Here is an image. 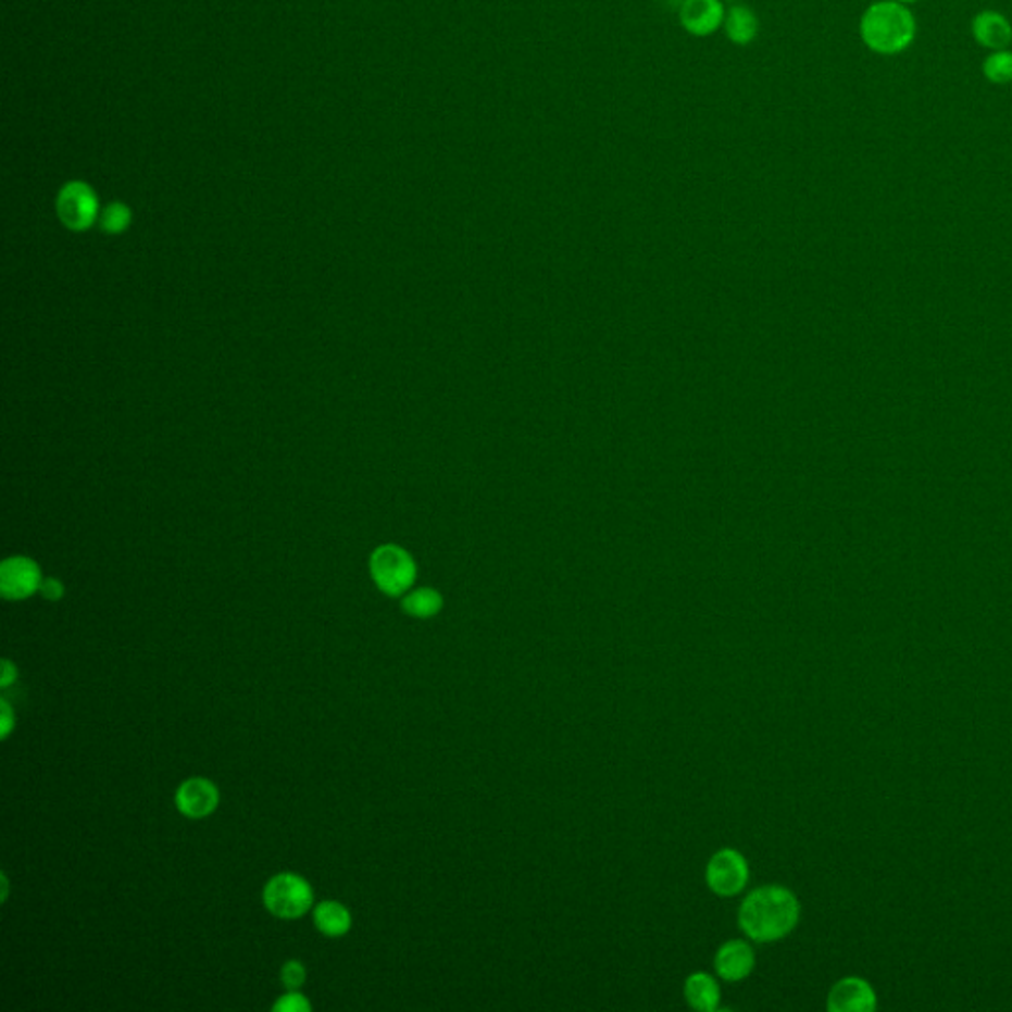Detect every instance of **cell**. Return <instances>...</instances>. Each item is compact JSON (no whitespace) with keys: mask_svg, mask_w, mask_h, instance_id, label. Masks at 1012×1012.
Wrapping results in <instances>:
<instances>
[{"mask_svg":"<svg viewBox=\"0 0 1012 1012\" xmlns=\"http://www.w3.org/2000/svg\"><path fill=\"white\" fill-rule=\"evenodd\" d=\"M799 915L801 905L791 890L784 886H762L746 896L738 920L751 941L772 944L794 932Z\"/></svg>","mask_w":1012,"mask_h":1012,"instance_id":"1","label":"cell"},{"mask_svg":"<svg viewBox=\"0 0 1012 1012\" xmlns=\"http://www.w3.org/2000/svg\"><path fill=\"white\" fill-rule=\"evenodd\" d=\"M859 34L872 54L894 58L914 46L917 18L910 4L898 0H876L860 14Z\"/></svg>","mask_w":1012,"mask_h":1012,"instance_id":"2","label":"cell"},{"mask_svg":"<svg viewBox=\"0 0 1012 1012\" xmlns=\"http://www.w3.org/2000/svg\"><path fill=\"white\" fill-rule=\"evenodd\" d=\"M371 576L382 594L400 598L414 586L417 567L402 546L384 545L372 552Z\"/></svg>","mask_w":1012,"mask_h":1012,"instance_id":"3","label":"cell"},{"mask_svg":"<svg viewBox=\"0 0 1012 1012\" xmlns=\"http://www.w3.org/2000/svg\"><path fill=\"white\" fill-rule=\"evenodd\" d=\"M315 894L311 884L293 872L273 876L263 888V905L279 920H297L313 908Z\"/></svg>","mask_w":1012,"mask_h":1012,"instance_id":"4","label":"cell"},{"mask_svg":"<svg viewBox=\"0 0 1012 1012\" xmlns=\"http://www.w3.org/2000/svg\"><path fill=\"white\" fill-rule=\"evenodd\" d=\"M58 216L72 232H86L99 218L98 195L86 183H67L58 195Z\"/></svg>","mask_w":1012,"mask_h":1012,"instance_id":"5","label":"cell"},{"mask_svg":"<svg viewBox=\"0 0 1012 1012\" xmlns=\"http://www.w3.org/2000/svg\"><path fill=\"white\" fill-rule=\"evenodd\" d=\"M750 878L748 860L734 849H722L708 860L707 882L708 888L719 896L732 898L740 894Z\"/></svg>","mask_w":1012,"mask_h":1012,"instance_id":"6","label":"cell"},{"mask_svg":"<svg viewBox=\"0 0 1012 1012\" xmlns=\"http://www.w3.org/2000/svg\"><path fill=\"white\" fill-rule=\"evenodd\" d=\"M40 566L28 555H11L0 564V594L11 601H23L40 591Z\"/></svg>","mask_w":1012,"mask_h":1012,"instance_id":"7","label":"cell"},{"mask_svg":"<svg viewBox=\"0 0 1012 1012\" xmlns=\"http://www.w3.org/2000/svg\"><path fill=\"white\" fill-rule=\"evenodd\" d=\"M724 18V0H683L678 9L680 28L695 38L714 36L722 28Z\"/></svg>","mask_w":1012,"mask_h":1012,"instance_id":"8","label":"cell"},{"mask_svg":"<svg viewBox=\"0 0 1012 1012\" xmlns=\"http://www.w3.org/2000/svg\"><path fill=\"white\" fill-rule=\"evenodd\" d=\"M175 803L180 815L204 819L218 809V787L204 777H190L176 789Z\"/></svg>","mask_w":1012,"mask_h":1012,"instance_id":"9","label":"cell"},{"mask_svg":"<svg viewBox=\"0 0 1012 1012\" xmlns=\"http://www.w3.org/2000/svg\"><path fill=\"white\" fill-rule=\"evenodd\" d=\"M971 36L975 45L985 48L987 52L1012 48L1011 18L1004 12L995 9L979 11L971 21Z\"/></svg>","mask_w":1012,"mask_h":1012,"instance_id":"10","label":"cell"},{"mask_svg":"<svg viewBox=\"0 0 1012 1012\" xmlns=\"http://www.w3.org/2000/svg\"><path fill=\"white\" fill-rule=\"evenodd\" d=\"M828 1011L869 1012L876 1009V992L871 985L859 977L838 980L828 992Z\"/></svg>","mask_w":1012,"mask_h":1012,"instance_id":"11","label":"cell"},{"mask_svg":"<svg viewBox=\"0 0 1012 1012\" xmlns=\"http://www.w3.org/2000/svg\"><path fill=\"white\" fill-rule=\"evenodd\" d=\"M755 967V953L748 941L732 939L720 947L714 958V969L720 979L738 983L750 977Z\"/></svg>","mask_w":1012,"mask_h":1012,"instance_id":"12","label":"cell"},{"mask_svg":"<svg viewBox=\"0 0 1012 1012\" xmlns=\"http://www.w3.org/2000/svg\"><path fill=\"white\" fill-rule=\"evenodd\" d=\"M722 30H724L732 45L748 46L760 34V18H758L755 12L751 11L750 7L734 4V7L726 9V18L722 24Z\"/></svg>","mask_w":1012,"mask_h":1012,"instance_id":"13","label":"cell"},{"mask_svg":"<svg viewBox=\"0 0 1012 1012\" xmlns=\"http://www.w3.org/2000/svg\"><path fill=\"white\" fill-rule=\"evenodd\" d=\"M313 920L318 932L327 937L347 936L352 927V915L349 908L335 900H325L316 903Z\"/></svg>","mask_w":1012,"mask_h":1012,"instance_id":"14","label":"cell"},{"mask_svg":"<svg viewBox=\"0 0 1012 1012\" xmlns=\"http://www.w3.org/2000/svg\"><path fill=\"white\" fill-rule=\"evenodd\" d=\"M685 999L697 1011H716L720 1004L719 983L707 973H692L685 983Z\"/></svg>","mask_w":1012,"mask_h":1012,"instance_id":"15","label":"cell"},{"mask_svg":"<svg viewBox=\"0 0 1012 1012\" xmlns=\"http://www.w3.org/2000/svg\"><path fill=\"white\" fill-rule=\"evenodd\" d=\"M402 610L415 620H432L443 610V598L437 589L417 588L403 596Z\"/></svg>","mask_w":1012,"mask_h":1012,"instance_id":"16","label":"cell"},{"mask_svg":"<svg viewBox=\"0 0 1012 1012\" xmlns=\"http://www.w3.org/2000/svg\"><path fill=\"white\" fill-rule=\"evenodd\" d=\"M980 74L990 86H1011L1012 84V48L987 52L980 62Z\"/></svg>","mask_w":1012,"mask_h":1012,"instance_id":"17","label":"cell"},{"mask_svg":"<svg viewBox=\"0 0 1012 1012\" xmlns=\"http://www.w3.org/2000/svg\"><path fill=\"white\" fill-rule=\"evenodd\" d=\"M132 208L125 207L121 202H113L99 214V226L105 234L117 236V234H123L125 229L132 226Z\"/></svg>","mask_w":1012,"mask_h":1012,"instance_id":"18","label":"cell"},{"mask_svg":"<svg viewBox=\"0 0 1012 1012\" xmlns=\"http://www.w3.org/2000/svg\"><path fill=\"white\" fill-rule=\"evenodd\" d=\"M307 971L301 961H287L282 967V983L289 990H299L305 985Z\"/></svg>","mask_w":1012,"mask_h":1012,"instance_id":"19","label":"cell"},{"mask_svg":"<svg viewBox=\"0 0 1012 1012\" xmlns=\"http://www.w3.org/2000/svg\"><path fill=\"white\" fill-rule=\"evenodd\" d=\"M273 1011L275 1012H309L311 1011V1002L307 1001L305 995H301L299 990H289L284 997H279L277 1002L273 1004Z\"/></svg>","mask_w":1012,"mask_h":1012,"instance_id":"20","label":"cell"},{"mask_svg":"<svg viewBox=\"0 0 1012 1012\" xmlns=\"http://www.w3.org/2000/svg\"><path fill=\"white\" fill-rule=\"evenodd\" d=\"M14 724H16L14 710H12L11 704L2 698V700H0V738H2V740H7V738L11 736Z\"/></svg>","mask_w":1012,"mask_h":1012,"instance_id":"21","label":"cell"},{"mask_svg":"<svg viewBox=\"0 0 1012 1012\" xmlns=\"http://www.w3.org/2000/svg\"><path fill=\"white\" fill-rule=\"evenodd\" d=\"M40 594H42V598L48 599V601H60V599L64 598L66 588H64V584H62L58 577H46V579H42Z\"/></svg>","mask_w":1012,"mask_h":1012,"instance_id":"22","label":"cell"},{"mask_svg":"<svg viewBox=\"0 0 1012 1012\" xmlns=\"http://www.w3.org/2000/svg\"><path fill=\"white\" fill-rule=\"evenodd\" d=\"M16 678H18V669H16V664L12 663V661H9V659H4V661H2V676H0V686H2V688H9V686L16 683Z\"/></svg>","mask_w":1012,"mask_h":1012,"instance_id":"23","label":"cell"},{"mask_svg":"<svg viewBox=\"0 0 1012 1012\" xmlns=\"http://www.w3.org/2000/svg\"><path fill=\"white\" fill-rule=\"evenodd\" d=\"M898 2H903V4H910V7H912V4L920 2V0H898Z\"/></svg>","mask_w":1012,"mask_h":1012,"instance_id":"24","label":"cell"},{"mask_svg":"<svg viewBox=\"0 0 1012 1012\" xmlns=\"http://www.w3.org/2000/svg\"><path fill=\"white\" fill-rule=\"evenodd\" d=\"M724 2H732V0H724Z\"/></svg>","mask_w":1012,"mask_h":1012,"instance_id":"25","label":"cell"}]
</instances>
